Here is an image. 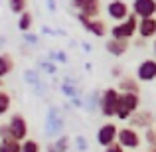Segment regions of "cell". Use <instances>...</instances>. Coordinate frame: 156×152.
<instances>
[{"mask_svg":"<svg viewBox=\"0 0 156 152\" xmlns=\"http://www.w3.org/2000/svg\"><path fill=\"white\" fill-rule=\"evenodd\" d=\"M136 36L142 40H154L156 38V16L154 18H142L138 20Z\"/></svg>","mask_w":156,"mask_h":152,"instance_id":"obj_13","label":"cell"},{"mask_svg":"<svg viewBox=\"0 0 156 152\" xmlns=\"http://www.w3.org/2000/svg\"><path fill=\"white\" fill-rule=\"evenodd\" d=\"M0 2H2V0H0Z\"/></svg>","mask_w":156,"mask_h":152,"instance_id":"obj_46","label":"cell"},{"mask_svg":"<svg viewBox=\"0 0 156 152\" xmlns=\"http://www.w3.org/2000/svg\"><path fill=\"white\" fill-rule=\"evenodd\" d=\"M144 142L148 146H154L156 144V129H154V126H150V129L144 130Z\"/></svg>","mask_w":156,"mask_h":152,"instance_id":"obj_28","label":"cell"},{"mask_svg":"<svg viewBox=\"0 0 156 152\" xmlns=\"http://www.w3.org/2000/svg\"><path fill=\"white\" fill-rule=\"evenodd\" d=\"M136 77L140 83H150L156 79V57H146L138 63L136 67Z\"/></svg>","mask_w":156,"mask_h":152,"instance_id":"obj_9","label":"cell"},{"mask_svg":"<svg viewBox=\"0 0 156 152\" xmlns=\"http://www.w3.org/2000/svg\"><path fill=\"white\" fill-rule=\"evenodd\" d=\"M117 142L125 150H138V148H140V144H142V136H140V133H138L136 129L122 126V129H119Z\"/></svg>","mask_w":156,"mask_h":152,"instance_id":"obj_5","label":"cell"},{"mask_svg":"<svg viewBox=\"0 0 156 152\" xmlns=\"http://www.w3.org/2000/svg\"><path fill=\"white\" fill-rule=\"evenodd\" d=\"M75 146L79 152H85L87 150V138L85 136H75Z\"/></svg>","mask_w":156,"mask_h":152,"instance_id":"obj_31","label":"cell"},{"mask_svg":"<svg viewBox=\"0 0 156 152\" xmlns=\"http://www.w3.org/2000/svg\"><path fill=\"white\" fill-rule=\"evenodd\" d=\"M61 93H63L67 99H73V97H79V89H77V83L73 79H69V77H65L63 83H61Z\"/></svg>","mask_w":156,"mask_h":152,"instance_id":"obj_19","label":"cell"},{"mask_svg":"<svg viewBox=\"0 0 156 152\" xmlns=\"http://www.w3.org/2000/svg\"><path fill=\"white\" fill-rule=\"evenodd\" d=\"M129 14H130V6L125 0H111V2L107 4V16H109L111 20H115V24L126 20Z\"/></svg>","mask_w":156,"mask_h":152,"instance_id":"obj_10","label":"cell"},{"mask_svg":"<svg viewBox=\"0 0 156 152\" xmlns=\"http://www.w3.org/2000/svg\"><path fill=\"white\" fill-rule=\"evenodd\" d=\"M53 142V148H55L57 152H67L69 150V144H71V138L67 136V134H59V136L55 138Z\"/></svg>","mask_w":156,"mask_h":152,"instance_id":"obj_22","label":"cell"},{"mask_svg":"<svg viewBox=\"0 0 156 152\" xmlns=\"http://www.w3.org/2000/svg\"><path fill=\"white\" fill-rule=\"evenodd\" d=\"M154 122V115L150 113V111H144V109H138L136 113L133 115V117L129 118V126L130 129H150Z\"/></svg>","mask_w":156,"mask_h":152,"instance_id":"obj_12","label":"cell"},{"mask_svg":"<svg viewBox=\"0 0 156 152\" xmlns=\"http://www.w3.org/2000/svg\"><path fill=\"white\" fill-rule=\"evenodd\" d=\"M119 99H121V93H119L117 87H107L99 95V111L105 118H113L117 115Z\"/></svg>","mask_w":156,"mask_h":152,"instance_id":"obj_2","label":"cell"},{"mask_svg":"<svg viewBox=\"0 0 156 152\" xmlns=\"http://www.w3.org/2000/svg\"><path fill=\"white\" fill-rule=\"evenodd\" d=\"M67 53H65L63 50H55V51H50V61H53V63H67Z\"/></svg>","mask_w":156,"mask_h":152,"instance_id":"obj_26","label":"cell"},{"mask_svg":"<svg viewBox=\"0 0 156 152\" xmlns=\"http://www.w3.org/2000/svg\"><path fill=\"white\" fill-rule=\"evenodd\" d=\"M24 44H26V46L36 48V46L40 44V36H38V34H32V32H28V34H24Z\"/></svg>","mask_w":156,"mask_h":152,"instance_id":"obj_29","label":"cell"},{"mask_svg":"<svg viewBox=\"0 0 156 152\" xmlns=\"http://www.w3.org/2000/svg\"><path fill=\"white\" fill-rule=\"evenodd\" d=\"M20 152H42V146H40V142L34 140V138H26V140H22Z\"/></svg>","mask_w":156,"mask_h":152,"instance_id":"obj_25","label":"cell"},{"mask_svg":"<svg viewBox=\"0 0 156 152\" xmlns=\"http://www.w3.org/2000/svg\"><path fill=\"white\" fill-rule=\"evenodd\" d=\"M20 148H22V142L14 140V138L0 140V152H20Z\"/></svg>","mask_w":156,"mask_h":152,"instance_id":"obj_21","label":"cell"},{"mask_svg":"<svg viewBox=\"0 0 156 152\" xmlns=\"http://www.w3.org/2000/svg\"><path fill=\"white\" fill-rule=\"evenodd\" d=\"M42 34H48V36H63V34H59V32H55L53 28H48V26L42 28Z\"/></svg>","mask_w":156,"mask_h":152,"instance_id":"obj_37","label":"cell"},{"mask_svg":"<svg viewBox=\"0 0 156 152\" xmlns=\"http://www.w3.org/2000/svg\"><path fill=\"white\" fill-rule=\"evenodd\" d=\"M154 121H156V115H154Z\"/></svg>","mask_w":156,"mask_h":152,"instance_id":"obj_45","label":"cell"},{"mask_svg":"<svg viewBox=\"0 0 156 152\" xmlns=\"http://www.w3.org/2000/svg\"><path fill=\"white\" fill-rule=\"evenodd\" d=\"M8 8H10L12 14H22V12H26L28 8V0H8Z\"/></svg>","mask_w":156,"mask_h":152,"instance_id":"obj_24","label":"cell"},{"mask_svg":"<svg viewBox=\"0 0 156 152\" xmlns=\"http://www.w3.org/2000/svg\"><path fill=\"white\" fill-rule=\"evenodd\" d=\"M119 93H134L138 95L140 93V81L136 77H130V75H122L119 79V85H117Z\"/></svg>","mask_w":156,"mask_h":152,"instance_id":"obj_14","label":"cell"},{"mask_svg":"<svg viewBox=\"0 0 156 152\" xmlns=\"http://www.w3.org/2000/svg\"><path fill=\"white\" fill-rule=\"evenodd\" d=\"M24 81H26L28 85H32V87H38V85L42 83L40 71L38 69H26V71H24Z\"/></svg>","mask_w":156,"mask_h":152,"instance_id":"obj_20","label":"cell"},{"mask_svg":"<svg viewBox=\"0 0 156 152\" xmlns=\"http://www.w3.org/2000/svg\"><path fill=\"white\" fill-rule=\"evenodd\" d=\"M6 138H12L10 129H8V125H0V140H6Z\"/></svg>","mask_w":156,"mask_h":152,"instance_id":"obj_32","label":"cell"},{"mask_svg":"<svg viewBox=\"0 0 156 152\" xmlns=\"http://www.w3.org/2000/svg\"><path fill=\"white\" fill-rule=\"evenodd\" d=\"M12 71H14V57L10 53H0V77L4 79Z\"/></svg>","mask_w":156,"mask_h":152,"instance_id":"obj_18","label":"cell"},{"mask_svg":"<svg viewBox=\"0 0 156 152\" xmlns=\"http://www.w3.org/2000/svg\"><path fill=\"white\" fill-rule=\"evenodd\" d=\"M83 50L85 51H91V44H83Z\"/></svg>","mask_w":156,"mask_h":152,"instance_id":"obj_40","label":"cell"},{"mask_svg":"<svg viewBox=\"0 0 156 152\" xmlns=\"http://www.w3.org/2000/svg\"><path fill=\"white\" fill-rule=\"evenodd\" d=\"M83 2H85V0H71V2H69V6H71V10H77V12H79L81 6H83Z\"/></svg>","mask_w":156,"mask_h":152,"instance_id":"obj_36","label":"cell"},{"mask_svg":"<svg viewBox=\"0 0 156 152\" xmlns=\"http://www.w3.org/2000/svg\"><path fill=\"white\" fill-rule=\"evenodd\" d=\"M4 87V79H2V77H0V89H2Z\"/></svg>","mask_w":156,"mask_h":152,"instance_id":"obj_44","label":"cell"},{"mask_svg":"<svg viewBox=\"0 0 156 152\" xmlns=\"http://www.w3.org/2000/svg\"><path fill=\"white\" fill-rule=\"evenodd\" d=\"M148 152H156V144H154V146H150V148H148Z\"/></svg>","mask_w":156,"mask_h":152,"instance_id":"obj_43","label":"cell"},{"mask_svg":"<svg viewBox=\"0 0 156 152\" xmlns=\"http://www.w3.org/2000/svg\"><path fill=\"white\" fill-rule=\"evenodd\" d=\"M46 6H48V10H50V14H55L57 12V2L55 0H46Z\"/></svg>","mask_w":156,"mask_h":152,"instance_id":"obj_34","label":"cell"},{"mask_svg":"<svg viewBox=\"0 0 156 152\" xmlns=\"http://www.w3.org/2000/svg\"><path fill=\"white\" fill-rule=\"evenodd\" d=\"M46 152H57L55 148H53V142H48V146H46Z\"/></svg>","mask_w":156,"mask_h":152,"instance_id":"obj_39","label":"cell"},{"mask_svg":"<svg viewBox=\"0 0 156 152\" xmlns=\"http://www.w3.org/2000/svg\"><path fill=\"white\" fill-rule=\"evenodd\" d=\"M77 14H83L85 18H99L101 14V0H85L81 10Z\"/></svg>","mask_w":156,"mask_h":152,"instance_id":"obj_16","label":"cell"},{"mask_svg":"<svg viewBox=\"0 0 156 152\" xmlns=\"http://www.w3.org/2000/svg\"><path fill=\"white\" fill-rule=\"evenodd\" d=\"M6 125H8V129H10V134H12L14 140L22 142V140L28 138V121L22 113H12Z\"/></svg>","mask_w":156,"mask_h":152,"instance_id":"obj_6","label":"cell"},{"mask_svg":"<svg viewBox=\"0 0 156 152\" xmlns=\"http://www.w3.org/2000/svg\"><path fill=\"white\" fill-rule=\"evenodd\" d=\"M77 20H79L81 26H83L89 34H93L95 38H105V36L109 34V28H107L103 18H85L83 14H77Z\"/></svg>","mask_w":156,"mask_h":152,"instance_id":"obj_7","label":"cell"},{"mask_svg":"<svg viewBox=\"0 0 156 152\" xmlns=\"http://www.w3.org/2000/svg\"><path fill=\"white\" fill-rule=\"evenodd\" d=\"M99 95L101 93H91V95H89L87 103H85L87 111H95V107H99Z\"/></svg>","mask_w":156,"mask_h":152,"instance_id":"obj_30","label":"cell"},{"mask_svg":"<svg viewBox=\"0 0 156 152\" xmlns=\"http://www.w3.org/2000/svg\"><path fill=\"white\" fill-rule=\"evenodd\" d=\"M134 46H136V48H146V40L136 38V40H134Z\"/></svg>","mask_w":156,"mask_h":152,"instance_id":"obj_38","label":"cell"},{"mask_svg":"<svg viewBox=\"0 0 156 152\" xmlns=\"http://www.w3.org/2000/svg\"><path fill=\"white\" fill-rule=\"evenodd\" d=\"M63 126H65V117H63V113H61V109L50 107V109H48V115H46V126H44L46 136L57 138L61 134V130H63Z\"/></svg>","mask_w":156,"mask_h":152,"instance_id":"obj_4","label":"cell"},{"mask_svg":"<svg viewBox=\"0 0 156 152\" xmlns=\"http://www.w3.org/2000/svg\"><path fill=\"white\" fill-rule=\"evenodd\" d=\"M10 107H12L10 93H6L4 89H0V117H4V115L10 111Z\"/></svg>","mask_w":156,"mask_h":152,"instance_id":"obj_23","label":"cell"},{"mask_svg":"<svg viewBox=\"0 0 156 152\" xmlns=\"http://www.w3.org/2000/svg\"><path fill=\"white\" fill-rule=\"evenodd\" d=\"M129 46H130L129 42L109 38V40H107V44H105V50H107V53H111L113 57H121V55H125V53L129 51Z\"/></svg>","mask_w":156,"mask_h":152,"instance_id":"obj_15","label":"cell"},{"mask_svg":"<svg viewBox=\"0 0 156 152\" xmlns=\"http://www.w3.org/2000/svg\"><path fill=\"white\" fill-rule=\"evenodd\" d=\"M38 67L42 69L44 73H48V75H53V73L57 71V65L53 63V61H40V63H38Z\"/></svg>","mask_w":156,"mask_h":152,"instance_id":"obj_27","label":"cell"},{"mask_svg":"<svg viewBox=\"0 0 156 152\" xmlns=\"http://www.w3.org/2000/svg\"><path fill=\"white\" fill-rule=\"evenodd\" d=\"M4 44H6V38H4V36H0V48H2Z\"/></svg>","mask_w":156,"mask_h":152,"instance_id":"obj_41","label":"cell"},{"mask_svg":"<svg viewBox=\"0 0 156 152\" xmlns=\"http://www.w3.org/2000/svg\"><path fill=\"white\" fill-rule=\"evenodd\" d=\"M117 134H119V126L111 121L105 122V125H101L99 129H97V144L103 146V148L115 144V142H117Z\"/></svg>","mask_w":156,"mask_h":152,"instance_id":"obj_8","label":"cell"},{"mask_svg":"<svg viewBox=\"0 0 156 152\" xmlns=\"http://www.w3.org/2000/svg\"><path fill=\"white\" fill-rule=\"evenodd\" d=\"M103 152H125V148H122L119 142H115V144L107 146V148H103Z\"/></svg>","mask_w":156,"mask_h":152,"instance_id":"obj_33","label":"cell"},{"mask_svg":"<svg viewBox=\"0 0 156 152\" xmlns=\"http://www.w3.org/2000/svg\"><path fill=\"white\" fill-rule=\"evenodd\" d=\"M130 12L138 20L142 18H154L156 16V0H133Z\"/></svg>","mask_w":156,"mask_h":152,"instance_id":"obj_11","label":"cell"},{"mask_svg":"<svg viewBox=\"0 0 156 152\" xmlns=\"http://www.w3.org/2000/svg\"><path fill=\"white\" fill-rule=\"evenodd\" d=\"M138 109H140V95H134V93H121L119 109H117L115 118H119V121H129Z\"/></svg>","mask_w":156,"mask_h":152,"instance_id":"obj_3","label":"cell"},{"mask_svg":"<svg viewBox=\"0 0 156 152\" xmlns=\"http://www.w3.org/2000/svg\"><path fill=\"white\" fill-rule=\"evenodd\" d=\"M111 75L121 79V77H122V67H121V65H113V69H111Z\"/></svg>","mask_w":156,"mask_h":152,"instance_id":"obj_35","label":"cell"},{"mask_svg":"<svg viewBox=\"0 0 156 152\" xmlns=\"http://www.w3.org/2000/svg\"><path fill=\"white\" fill-rule=\"evenodd\" d=\"M32 26H34V14L32 12H22V14L18 16V30L22 32V34H28V32L32 30Z\"/></svg>","mask_w":156,"mask_h":152,"instance_id":"obj_17","label":"cell"},{"mask_svg":"<svg viewBox=\"0 0 156 152\" xmlns=\"http://www.w3.org/2000/svg\"><path fill=\"white\" fill-rule=\"evenodd\" d=\"M152 50H154V55H156V38L152 40Z\"/></svg>","mask_w":156,"mask_h":152,"instance_id":"obj_42","label":"cell"},{"mask_svg":"<svg viewBox=\"0 0 156 152\" xmlns=\"http://www.w3.org/2000/svg\"><path fill=\"white\" fill-rule=\"evenodd\" d=\"M136 30H138V18L130 12L126 20H122V22L115 24L113 28H109V34H111V38H113V40L130 42V40L136 36Z\"/></svg>","mask_w":156,"mask_h":152,"instance_id":"obj_1","label":"cell"}]
</instances>
